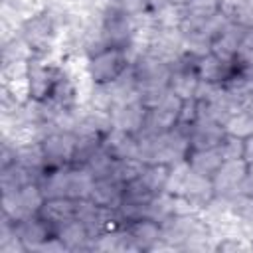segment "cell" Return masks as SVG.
<instances>
[{
  "label": "cell",
  "mask_w": 253,
  "mask_h": 253,
  "mask_svg": "<svg viewBox=\"0 0 253 253\" xmlns=\"http://www.w3.org/2000/svg\"><path fill=\"white\" fill-rule=\"evenodd\" d=\"M132 63L128 47L107 45L87 55V75L93 85H109L119 79Z\"/></svg>",
  "instance_id": "obj_1"
},
{
  "label": "cell",
  "mask_w": 253,
  "mask_h": 253,
  "mask_svg": "<svg viewBox=\"0 0 253 253\" xmlns=\"http://www.w3.org/2000/svg\"><path fill=\"white\" fill-rule=\"evenodd\" d=\"M61 61L51 55H32L28 61V87L32 101H49L61 77Z\"/></svg>",
  "instance_id": "obj_2"
},
{
  "label": "cell",
  "mask_w": 253,
  "mask_h": 253,
  "mask_svg": "<svg viewBox=\"0 0 253 253\" xmlns=\"http://www.w3.org/2000/svg\"><path fill=\"white\" fill-rule=\"evenodd\" d=\"M101 34L107 45H119V47H130L136 30H138V20L132 16L121 12L119 8L107 4L101 12Z\"/></svg>",
  "instance_id": "obj_3"
},
{
  "label": "cell",
  "mask_w": 253,
  "mask_h": 253,
  "mask_svg": "<svg viewBox=\"0 0 253 253\" xmlns=\"http://www.w3.org/2000/svg\"><path fill=\"white\" fill-rule=\"evenodd\" d=\"M196 59H198V55H192V53L184 51L174 63H170L168 89H170V93H174L182 101L194 99L196 93H198L200 79H198V73H196Z\"/></svg>",
  "instance_id": "obj_4"
},
{
  "label": "cell",
  "mask_w": 253,
  "mask_h": 253,
  "mask_svg": "<svg viewBox=\"0 0 253 253\" xmlns=\"http://www.w3.org/2000/svg\"><path fill=\"white\" fill-rule=\"evenodd\" d=\"M75 132L73 130H59L53 128L40 140L43 156H45V168H57V166H71L73 152H75Z\"/></svg>",
  "instance_id": "obj_5"
},
{
  "label": "cell",
  "mask_w": 253,
  "mask_h": 253,
  "mask_svg": "<svg viewBox=\"0 0 253 253\" xmlns=\"http://www.w3.org/2000/svg\"><path fill=\"white\" fill-rule=\"evenodd\" d=\"M146 51L168 61V63H174L184 53L182 30L180 28H156V26H152L150 36H148V43H146Z\"/></svg>",
  "instance_id": "obj_6"
},
{
  "label": "cell",
  "mask_w": 253,
  "mask_h": 253,
  "mask_svg": "<svg viewBox=\"0 0 253 253\" xmlns=\"http://www.w3.org/2000/svg\"><path fill=\"white\" fill-rule=\"evenodd\" d=\"M123 231L138 253H150L152 247L162 239V223L148 215H140L123 223Z\"/></svg>",
  "instance_id": "obj_7"
},
{
  "label": "cell",
  "mask_w": 253,
  "mask_h": 253,
  "mask_svg": "<svg viewBox=\"0 0 253 253\" xmlns=\"http://www.w3.org/2000/svg\"><path fill=\"white\" fill-rule=\"evenodd\" d=\"M180 109H182V99L176 97L174 93H168L158 105H154V107L148 109L146 126L142 130H148V132H154V134L172 130L178 125Z\"/></svg>",
  "instance_id": "obj_8"
},
{
  "label": "cell",
  "mask_w": 253,
  "mask_h": 253,
  "mask_svg": "<svg viewBox=\"0 0 253 253\" xmlns=\"http://www.w3.org/2000/svg\"><path fill=\"white\" fill-rule=\"evenodd\" d=\"M245 30H247V28L225 20V22L221 24V28L213 34V38H211V42H210V51H211L213 55H217L219 59H225V61L237 59L239 45H241V40H243V36H245Z\"/></svg>",
  "instance_id": "obj_9"
},
{
  "label": "cell",
  "mask_w": 253,
  "mask_h": 253,
  "mask_svg": "<svg viewBox=\"0 0 253 253\" xmlns=\"http://www.w3.org/2000/svg\"><path fill=\"white\" fill-rule=\"evenodd\" d=\"M14 227H16V235L22 239V243L28 249V253H36L40 249V245L45 243L55 233L53 225H49L38 213L36 215H28V217L16 221Z\"/></svg>",
  "instance_id": "obj_10"
},
{
  "label": "cell",
  "mask_w": 253,
  "mask_h": 253,
  "mask_svg": "<svg viewBox=\"0 0 253 253\" xmlns=\"http://www.w3.org/2000/svg\"><path fill=\"white\" fill-rule=\"evenodd\" d=\"M247 170V162L243 158L239 160H223L221 166L217 168V172L211 176L213 182V190L215 196H223V198H231L237 194L239 184L245 176Z\"/></svg>",
  "instance_id": "obj_11"
},
{
  "label": "cell",
  "mask_w": 253,
  "mask_h": 253,
  "mask_svg": "<svg viewBox=\"0 0 253 253\" xmlns=\"http://www.w3.org/2000/svg\"><path fill=\"white\" fill-rule=\"evenodd\" d=\"M111 117H113V126L115 128H121V130L130 132V134L136 136L146 126L148 107L140 99H136V101H130V103L115 107L111 111Z\"/></svg>",
  "instance_id": "obj_12"
},
{
  "label": "cell",
  "mask_w": 253,
  "mask_h": 253,
  "mask_svg": "<svg viewBox=\"0 0 253 253\" xmlns=\"http://www.w3.org/2000/svg\"><path fill=\"white\" fill-rule=\"evenodd\" d=\"M55 235L61 239V243L67 247L69 253L95 251V239L91 237L87 225L79 217H73V219L57 225L55 227Z\"/></svg>",
  "instance_id": "obj_13"
},
{
  "label": "cell",
  "mask_w": 253,
  "mask_h": 253,
  "mask_svg": "<svg viewBox=\"0 0 253 253\" xmlns=\"http://www.w3.org/2000/svg\"><path fill=\"white\" fill-rule=\"evenodd\" d=\"M223 136H225L223 125L208 119H198L188 130V144H190V150L217 148Z\"/></svg>",
  "instance_id": "obj_14"
},
{
  "label": "cell",
  "mask_w": 253,
  "mask_h": 253,
  "mask_svg": "<svg viewBox=\"0 0 253 253\" xmlns=\"http://www.w3.org/2000/svg\"><path fill=\"white\" fill-rule=\"evenodd\" d=\"M182 198H186L192 208L196 211H202L213 198H215V190H213V182L210 176H202V174H196L194 170H190L188 178H186V184L180 192Z\"/></svg>",
  "instance_id": "obj_15"
},
{
  "label": "cell",
  "mask_w": 253,
  "mask_h": 253,
  "mask_svg": "<svg viewBox=\"0 0 253 253\" xmlns=\"http://www.w3.org/2000/svg\"><path fill=\"white\" fill-rule=\"evenodd\" d=\"M77 204L79 200L71 198V196H57V198H45L43 206L40 208L38 215L43 217L49 225H53V229L73 217H77Z\"/></svg>",
  "instance_id": "obj_16"
},
{
  "label": "cell",
  "mask_w": 253,
  "mask_h": 253,
  "mask_svg": "<svg viewBox=\"0 0 253 253\" xmlns=\"http://www.w3.org/2000/svg\"><path fill=\"white\" fill-rule=\"evenodd\" d=\"M123 188H125V184H121L113 176L95 178L91 194H89V200L93 204L101 206V208L117 210L121 206V200H123Z\"/></svg>",
  "instance_id": "obj_17"
},
{
  "label": "cell",
  "mask_w": 253,
  "mask_h": 253,
  "mask_svg": "<svg viewBox=\"0 0 253 253\" xmlns=\"http://www.w3.org/2000/svg\"><path fill=\"white\" fill-rule=\"evenodd\" d=\"M103 144L115 158H138V140H136V136L130 134V132H125L121 128L113 126L105 134Z\"/></svg>",
  "instance_id": "obj_18"
},
{
  "label": "cell",
  "mask_w": 253,
  "mask_h": 253,
  "mask_svg": "<svg viewBox=\"0 0 253 253\" xmlns=\"http://www.w3.org/2000/svg\"><path fill=\"white\" fill-rule=\"evenodd\" d=\"M69 168L71 166H57V168H45L38 184L45 198H57V196H69Z\"/></svg>",
  "instance_id": "obj_19"
},
{
  "label": "cell",
  "mask_w": 253,
  "mask_h": 253,
  "mask_svg": "<svg viewBox=\"0 0 253 253\" xmlns=\"http://www.w3.org/2000/svg\"><path fill=\"white\" fill-rule=\"evenodd\" d=\"M186 162H188L190 170H194L196 174L211 178L217 172V168L221 166L223 158L217 148H206V150H190L186 154Z\"/></svg>",
  "instance_id": "obj_20"
},
{
  "label": "cell",
  "mask_w": 253,
  "mask_h": 253,
  "mask_svg": "<svg viewBox=\"0 0 253 253\" xmlns=\"http://www.w3.org/2000/svg\"><path fill=\"white\" fill-rule=\"evenodd\" d=\"M184 20L190 24H204L219 16V0H188L182 6Z\"/></svg>",
  "instance_id": "obj_21"
},
{
  "label": "cell",
  "mask_w": 253,
  "mask_h": 253,
  "mask_svg": "<svg viewBox=\"0 0 253 253\" xmlns=\"http://www.w3.org/2000/svg\"><path fill=\"white\" fill-rule=\"evenodd\" d=\"M170 168H172V164H164V162H146V164H144V170H142V174H140V182H142L152 194L166 192L168 178H170Z\"/></svg>",
  "instance_id": "obj_22"
},
{
  "label": "cell",
  "mask_w": 253,
  "mask_h": 253,
  "mask_svg": "<svg viewBox=\"0 0 253 253\" xmlns=\"http://www.w3.org/2000/svg\"><path fill=\"white\" fill-rule=\"evenodd\" d=\"M95 176L87 166H73L69 168V196L75 200H89Z\"/></svg>",
  "instance_id": "obj_23"
},
{
  "label": "cell",
  "mask_w": 253,
  "mask_h": 253,
  "mask_svg": "<svg viewBox=\"0 0 253 253\" xmlns=\"http://www.w3.org/2000/svg\"><path fill=\"white\" fill-rule=\"evenodd\" d=\"M253 10V0H219V14L233 24L249 28V18Z\"/></svg>",
  "instance_id": "obj_24"
},
{
  "label": "cell",
  "mask_w": 253,
  "mask_h": 253,
  "mask_svg": "<svg viewBox=\"0 0 253 253\" xmlns=\"http://www.w3.org/2000/svg\"><path fill=\"white\" fill-rule=\"evenodd\" d=\"M75 152H73V166H85L89 158L103 146V136L89 134V132H75Z\"/></svg>",
  "instance_id": "obj_25"
},
{
  "label": "cell",
  "mask_w": 253,
  "mask_h": 253,
  "mask_svg": "<svg viewBox=\"0 0 253 253\" xmlns=\"http://www.w3.org/2000/svg\"><path fill=\"white\" fill-rule=\"evenodd\" d=\"M16 196H18V202H20L22 210L26 211V215H36L45 202V196H43L38 182L24 184L22 188L16 190Z\"/></svg>",
  "instance_id": "obj_26"
},
{
  "label": "cell",
  "mask_w": 253,
  "mask_h": 253,
  "mask_svg": "<svg viewBox=\"0 0 253 253\" xmlns=\"http://www.w3.org/2000/svg\"><path fill=\"white\" fill-rule=\"evenodd\" d=\"M223 128L227 134H233L237 138H247L249 134H253V117L247 109L233 111L223 123Z\"/></svg>",
  "instance_id": "obj_27"
},
{
  "label": "cell",
  "mask_w": 253,
  "mask_h": 253,
  "mask_svg": "<svg viewBox=\"0 0 253 253\" xmlns=\"http://www.w3.org/2000/svg\"><path fill=\"white\" fill-rule=\"evenodd\" d=\"M144 164L146 162H142L138 158H117L111 176L115 180H119L121 184H128V182L140 178V174L144 170Z\"/></svg>",
  "instance_id": "obj_28"
},
{
  "label": "cell",
  "mask_w": 253,
  "mask_h": 253,
  "mask_svg": "<svg viewBox=\"0 0 253 253\" xmlns=\"http://www.w3.org/2000/svg\"><path fill=\"white\" fill-rule=\"evenodd\" d=\"M115 156L105 148V144L89 158V162L85 164L91 172H93V176L95 178H103V176H111V172H113V166H115Z\"/></svg>",
  "instance_id": "obj_29"
},
{
  "label": "cell",
  "mask_w": 253,
  "mask_h": 253,
  "mask_svg": "<svg viewBox=\"0 0 253 253\" xmlns=\"http://www.w3.org/2000/svg\"><path fill=\"white\" fill-rule=\"evenodd\" d=\"M217 253H241V251H253V241H249L243 235H225L215 241Z\"/></svg>",
  "instance_id": "obj_30"
},
{
  "label": "cell",
  "mask_w": 253,
  "mask_h": 253,
  "mask_svg": "<svg viewBox=\"0 0 253 253\" xmlns=\"http://www.w3.org/2000/svg\"><path fill=\"white\" fill-rule=\"evenodd\" d=\"M188 174H190V166H188V162H186V160L172 164V168H170V178H168V186H166V192H170V194H174V196H180V192H182V188H184V184H186Z\"/></svg>",
  "instance_id": "obj_31"
},
{
  "label": "cell",
  "mask_w": 253,
  "mask_h": 253,
  "mask_svg": "<svg viewBox=\"0 0 253 253\" xmlns=\"http://www.w3.org/2000/svg\"><path fill=\"white\" fill-rule=\"evenodd\" d=\"M217 150L223 160H239V158H243V138H237V136L225 132Z\"/></svg>",
  "instance_id": "obj_32"
},
{
  "label": "cell",
  "mask_w": 253,
  "mask_h": 253,
  "mask_svg": "<svg viewBox=\"0 0 253 253\" xmlns=\"http://www.w3.org/2000/svg\"><path fill=\"white\" fill-rule=\"evenodd\" d=\"M237 59L243 65V69L253 71V28H247L245 30V36H243L241 45H239Z\"/></svg>",
  "instance_id": "obj_33"
},
{
  "label": "cell",
  "mask_w": 253,
  "mask_h": 253,
  "mask_svg": "<svg viewBox=\"0 0 253 253\" xmlns=\"http://www.w3.org/2000/svg\"><path fill=\"white\" fill-rule=\"evenodd\" d=\"M237 194L253 198V164H247V170H245V176H243V180L239 184Z\"/></svg>",
  "instance_id": "obj_34"
},
{
  "label": "cell",
  "mask_w": 253,
  "mask_h": 253,
  "mask_svg": "<svg viewBox=\"0 0 253 253\" xmlns=\"http://www.w3.org/2000/svg\"><path fill=\"white\" fill-rule=\"evenodd\" d=\"M243 160L247 164H253V134L243 138Z\"/></svg>",
  "instance_id": "obj_35"
},
{
  "label": "cell",
  "mask_w": 253,
  "mask_h": 253,
  "mask_svg": "<svg viewBox=\"0 0 253 253\" xmlns=\"http://www.w3.org/2000/svg\"><path fill=\"white\" fill-rule=\"evenodd\" d=\"M166 2H168V4H172V6H180V8H182L188 0H166Z\"/></svg>",
  "instance_id": "obj_36"
},
{
  "label": "cell",
  "mask_w": 253,
  "mask_h": 253,
  "mask_svg": "<svg viewBox=\"0 0 253 253\" xmlns=\"http://www.w3.org/2000/svg\"><path fill=\"white\" fill-rule=\"evenodd\" d=\"M247 111H249V113H251V117H253V99L249 101V105H247Z\"/></svg>",
  "instance_id": "obj_37"
},
{
  "label": "cell",
  "mask_w": 253,
  "mask_h": 253,
  "mask_svg": "<svg viewBox=\"0 0 253 253\" xmlns=\"http://www.w3.org/2000/svg\"><path fill=\"white\" fill-rule=\"evenodd\" d=\"M249 28H253V10H251V18H249Z\"/></svg>",
  "instance_id": "obj_38"
}]
</instances>
